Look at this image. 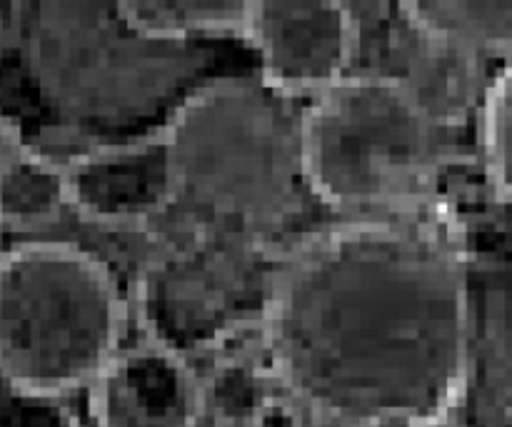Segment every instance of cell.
Instances as JSON below:
<instances>
[{"instance_id":"9","label":"cell","mask_w":512,"mask_h":427,"mask_svg":"<svg viewBox=\"0 0 512 427\" xmlns=\"http://www.w3.org/2000/svg\"><path fill=\"white\" fill-rule=\"evenodd\" d=\"M403 10L415 28L450 48L512 58V0L408 3Z\"/></svg>"},{"instance_id":"13","label":"cell","mask_w":512,"mask_h":427,"mask_svg":"<svg viewBox=\"0 0 512 427\" xmlns=\"http://www.w3.org/2000/svg\"><path fill=\"white\" fill-rule=\"evenodd\" d=\"M215 410L220 418L245 423V420H260L268 403H265L263 380L245 365H228L220 370L210 390Z\"/></svg>"},{"instance_id":"12","label":"cell","mask_w":512,"mask_h":427,"mask_svg":"<svg viewBox=\"0 0 512 427\" xmlns=\"http://www.w3.org/2000/svg\"><path fill=\"white\" fill-rule=\"evenodd\" d=\"M480 143L490 183L512 200V58L485 88L480 108Z\"/></svg>"},{"instance_id":"2","label":"cell","mask_w":512,"mask_h":427,"mask_svg":"<svg viewBox=\"0 0 512 427\" xmlns=\"http://www.w3.org/2000/svg\"><path fill=\"white\" fill-rule=\"evenodd\" d=\"M120 303L103 265L65 243L0 253V378L30 398L93 383L115 358Z\"/></svg>"},{"instance_id":"10","label":"cell","mask_w":512,"mask_h":427,"mask_svg":"<svg viewBox=\"0 0 512 427\" xmlns=\"http://www.w3.org/2000/svg\"><path fill=\"white\" fill-rule=\"evenodd\" d=\"M65 203H70L65 173L30 148L0 178V225L48 223Z\"/></svg>"},{"instance_id":"3","label":"cell","mask_w":512,"mask_h":427,"mask_svg":"<svg viewBox=\"0 0 512 427\" xmlns=\"http://www.w3.org/2000/svg\"><path fill=\"white\" fill-rule=\"evenodd\" d=\"M280 90L220 83L183 105L168 148L178 195L240 223L273 218L303 178L300 120Z\"/></svg>"},{"instance_id":"14","label":"cell","mask_w":512,"mask_h":427,"mask_svg":"<svg viewBox=\"0 0 512 427\" xmlns=\"http://www.w3.org/2000/svg\"><path fill=\"white\" fill-rule=\"evenodd\" d=\"M10 13H13V8H10V5H0V30H3L5 23H8Z\"/></svg>"},{"instance_id":"8","label":"cell","mask_w":512,"mask_h":427,"mask_svg":"<svg viewBox=\"0 0 512 427\" xmlns=\"http://www.w3.org/2000/svg\"><path fill=\"white\" fill-rule=\"evenodd\" d=\"M65 178L70 203L100 223L145 220L178 198L165 138L80 158Z\"/></svg>"},{"instance_id":"1","label":"cell","mask_w":512,"mask_h":427,"mask_svg":"<svg viewBox=\"0 0 512 427\" xmlns=\"http://www.w3.org/2000/svg\"><path fill=\"white\" fill-rule=\"evenodd\" d=\"M268 345L280 380L323 420H438L470 383L468 265L428 225L335 230L273 285Z\"/></svg>"},{"instance_id":"5","label":"cell","mask_w":512,"mask_h":427,"mask_svg":"<svg viewBox=\"0 0 512 427\" xmlns=\"http://www.w3.org/2000/svg\"><path fill=\"white\" fill-rule=\"evenodd\" d=\"M245 30L280 93H323L345 78L355 48L353 15L340 3H248Z\"/></svg>"},{"instance_id":"6","label":"cell","mask_w":512,"mask_h":427,"mask_svg":"<svg viewBox=\"0 0 512 427\" xmlns=\"http://www.w3.org/2000/svg\"><path fill=\"white\" fill-rule=\"evenodd\" d=\"M230 278L210 255H190L158 265L145 280V323L155 345L180 355L205 348L225 333L238 315L243 280Z\"/></svg>"},{"instance_id":"15","label":"cell","mask_w":512,"mask_h":427,"mask_svg":"<svg viewBox=\"0 0 512 427\" xmlns=\"http://www.w3.org/2000/svg\"><path fill=\"white\" fill-rule=\"evenodd\" d=\"M318 427H345V425H338V423H330V420H320Z\"/></svg>"},{"instance_id":"11","label":"cell","mask_w":512,"mask_h":427,"mask_svg":"<svg viewBox=\"0 0 512 427\" xmlns=\"http://www.w3.org/2000/svg\"><path fill=\"white\" fill-rule=\"evenodd\" d=\"M128 23L148 35H188L245 25L248 3H218V0H155V3L123 5Z\"/></svg>"},{"instance_id":"7","label":"cell","mask_w":512,"mask_h":427,"mask_svg":"<svg viewBox=\"0 0 512 427\" xmlns=\"http://www.w3.org/2000/svg\"><path fill=\"white\" fill-rule=\"evenodd\" d=\"M203 393L180 355L153 345L105 365L93 380L100 427H195Z\"/></svg>"},{"instance_id":"4","label":"cell","mask_w":512,"mask_h":427,"mask_svg":"<svg viewBox=\"0 0 512 427\" xmlns=\"http://www.w3.org/2000/svg\"><path fill=\"white\" fill-rule=\"evenodd\" d=\"M305 183L340 208L410 193L433 155V123L393 78L338 80L300 118Z\"/></svg>"}]
</instances>
